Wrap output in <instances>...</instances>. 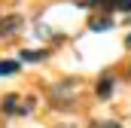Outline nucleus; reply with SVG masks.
<instances>
[{"instance_id": "1", "label": "nucleus", "mask_w": 131, "mask_h": 128, "mask_svg": "<svg viewBox=\"0 0 131 128\" xmlns=\"http://www.w3.org/2000/svg\"><path fill=\"white\" fill-rule=\"evenodd\" d=\"M76 89H79V82H76V79H64V82L52 86V101H55V104H67L70 98L76 95Z\"/></svg>"}, {"instance_id": "2", "label": "nucleus", "mask_w": 131, "mask_h": 128, "mask_svg": "<svg viewBox=\"0 0 131 128\" xmlns=\"http://www.w3.org/2000/svg\"><path fill=\"white\" fill-rule=\"evenodd\" d=\"M21 25H25V18H21V15H6V18H0V40L12 37Z\"/></svg>"}, {"instance_id": "3", "label": "nucleus", "mask_w": 131, "mask_h": 128, "mask_svg": "<svg viewBox=\"0 0 131 128\" xmlns=\"http://www.w3.org/2000/svg\"><path fill=\"white\" fill-rule=\"evenodd\" d=\"M0 110L9 113V116H21V98L18 95H6L3 101H0Z\"/></svg>"}, {"instance_id": "4", "label": "nucleus", "mask_w": 131, "mask_h": 128, "mask_svg": "<svg viewBox=\"0 0 131 128\" xmlns=\"http://www.w3.org/2000/svg\"><path fill=\"white\" fill-rule=\"evenodd\" d=\"M46 58H49L46 49H25L21 52V61H46Z\"/></svg>"}, {"instance_id": "5", "label": "nucleus", "mask_w": 131, "mask_h": 128, "mask_svg": "<svg viewBox=\"0 0 131 128\" xmlns=\"http://www.w3.org/2000/svg\"><path fill=\"white\" fill-rule=\"evenodd\" d=\"M110 92H113V76H110V73H104V79L98 82V95H101V98H107Z\"/></svg>"}, {"instance_id": "6", "label": "nucleus", "mask_w": 131, "mask_h": 128, "mask_svg": "<svg viewBox=\"0 0 131 128\" xmlns=\"http://www.w3.org/2000/svg\"><path fill=\"white\" fill-rule=\"evenodd\" d=\"M110 28H113V22H110V18H107V15H101V18H92V31H110Z\"/></svg>"}, {"instance_id": "7", "label": "nucleus", "mask_w": 131, "mask_h": 128, "mask_svg": "<svg viewBox=\"0 0 131 128\" xmlns=\"http://www.w3.org/2000/svg\"><path fill=\"white\" fill-rule=\"evenodd\" d=\"M18 70V61H0V76L3 73H15Z\"/></svg>"}, {"instance_id": "8", "label": "nucleus", "mask_w": 131, "mask_h": 128, "mask_svg": "<svg viewBox=\"0 0 131 128\" xmlns=\"http://www.w3.org/2000/svg\"><path fill=\"white\" fill-rule=\"evenodd\" d=\"M113 9H119V12H131V0H113Z\"/></svg>"}, {"instance_id": "9", "label": "nucleus", "mask_w": 131, "mask_h": 128, "mask_svg": "<svg viewBox=\"0 0 131 128\" xmlns=\"http://www.w3.org/2000/svg\"><path fill=\"white\" fill-rule=\"evenodd\" d=\"M34 110V98L28 95V98H21V116H25V113H31Z\"/></svg>"}, {"instance_id": "10", "label": "nucleus", "mask_w": 131, "mask_h": 128, "mask_svg": "<svg viewBox=\"0 0 131 128\" xmlns=\"http://www.w3.org/2000/svg\"><path fill=\"white\" fill-rule=\"evenodd\" d=\"M89 128H119V122H92Z\"/></svg>"}, {"instance_id": "11", "label": "nucleus", "mask_w": 131, "mask_h": 128, "mask_svg": "<svg viewBox=\"0 0 131 128\" xmlns=\"http://www.w3.org/2000/svg\"><path fill=\"white\" fill-rule=\"evenodd\" d=\"M128 46H131V34H128Z\"/></svg>"}]
</instances>
